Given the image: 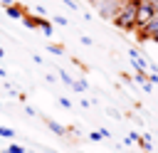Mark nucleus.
I'll return each instance as SVG.
<instances>
[{"label":"nucleus","instance_id":"f257e3e1","mask_svg":"<svg viewBox=\"0 0 158 153\" xmlns=\"http://www.w3.org/2000/svg\"><path fill=\"white\" fill-rule=\"evenodd\" d=\"M136 7H138V2H121L118 12H116V17H114L111 22H114L118 30H123V32L136 30Z\"/></svg>","mask_w":158,"mask_h":153},{"label":"nucleus","instance_id":"f03ea898","mask_svg":"<svg viewBox=\"0 0 158 153\" xmlns=\"http://www.w3.org/2000/svg\"><path fill=\"white\" fill-rule=\"evenodd\" d=\"M94 5H96V10H99L101 17L114 20L116 12H118V7H121V0H99V2H94Z\"/></svg>","mask_w":158,"mask_h":153},{"label":"nucleus","instance_id":"7ed1b4c3","mask_svg":"<svg viewBox=\"0 0 158 153\" xmlns=\"http://www.w3.org/2000/svg\"><path fill=\"white\" fill-rule=\"evenodd\" d=\"M153 15H156V12H153V7L148 5V0H141V2H138V7H136V30H138V27H143Z\"/></svg>","mask_w":158,"mask_h":153},{"label":"nucleus","instance_id":"20e7f679","mask_svg":"<svg viewBox=\"0 0 158 153\" xmlns=\"http://www.w3.org/2000/svg\"><path fill=\"white\" fill-rule=\"evenodd\" d=\"M158 30V15H153L143 27H138L136 32H138V42H146V39H151V35Z\"/></svg>","mask_w":158,"mask_h":153},{"label":"nucleus","instance_id":"39448f33","mask_svg":"<svg viewBox=\"0 0 158 153\" xmlns=\"http://www.w3.org/2000/svg\"><path fill=\"white\" fill-rule=\"evenodd\" d=\"M128 54H131V62H133V67H136V69H146V67H148V64H146V59H143L133 47L128 49Z\"/></svg>","mask_w":158,"mask_h":153},{"label":"nucleus","instance_id":"423d86ee","mask_svg":"<svg viewBox=\"0 0 158 153\" xmlns=\"http://www.w3.org/2000/svg\"><path fill=\"white\" fill-rule=\"evenodd\" d=\"M47 126H49V131L57 133V136H67V133H69L67 126H62V123H57V121H52V118H47Z\"/></svg>","mask_w":158,"mask_h":153},{"label":"nucleus","instance_id":"0eeeda50","mask_svg":"<svg viewBox=\"0 0 158 153\" xmlns=\"http://www.w3.org/2000/svg\"><path fill=\"white\" fill-rule=\"evenodd\" d=\"M37 30H40L44 37H52V32H54V30H52V22H49V20H42V17L37 20Z\"/></svg>","mask_w":158,"mask_h":153},{"label":"nucleus","instance_id":"6e6552de","mask_svg":"<svg viewBox=\"0 0 158 153\" xmlns=\"http://www.w3.org/2000/svg\"><path fill=\"white\" fill-rule=\"evenodd\" d=\"M5 12H7L10 17H15V20H17V17H22V15H25V7H22V5H7V7H5Z\"/></svg>","mask_w":158,"mask_h":153},{"label":"nucleus","instance_id":"1a4fd4ad","mask_svg":"<svg viewBox=\"0 0 158 153\" xmlns=\"http://www.w3.org/2000/svg\"><path fill=\"white\" fill-rule=\"evenodd\" d=\"M20 20L25 22V27H30V30H37V20H40V17H35V15H27V12H25Z\"/></svg>","mask_w":158,"mask_h":153},{"label":"nucleus","instance_id":"9d476101","mask_svg":"<svg viewBox=\"0 0 158 153\" xmlns=\"http://www.w3.org/2000/svg\"><path fill=\"white\" fill-rule=\"evenodd\" d=\"M69 86H72L74 91H86V86H89V84H86V79H74Z\"/></svg>","mask_w":158,"mask_h":153},{"label":"nucleus","instance_id":"9b49d317","mask_svg":"<svg viewBox=\"0 0 158 153\" xmlns=\"http://www.w3.org/2000/svg\"><path fill=\"white\" fill-rule=\"evenodd\" d=\"M143 151H151V136H138V141H136Z\"/></svg>","mask_w":158,"mask_h":153},{"label":"nucleus","instance_id":"f8f14e48","mask_svg":"<svg viewBox=\"0 0 158 153\" xmlns=\"http://www.w3.org/2000/svg\"><path fill=\"white\" fill-rule=\"evenodd\" d=\"M0 136H2V138H12V136H15V131H12V128H7V126H0Z\"/></svg>","mask_w":158,"mask_h":153},{"label":"nucleus","instance_id":"ddd939ff","mask_svg":"<svg viewBox=\"0 0 158 153\" xmlns=\"http://www.w3.org/2000/svg\"><path fill=\"white\" fill-rule=\"evenodd\" d=\"M146 76H148V74H146V69H136V81H138V84H143V81H146Z\"/></svg>","mask_w":158,"mask_h":153},{"label":"nucleus","instance_id":"4468645a","mask_svg":"<svg viewBox=\"0 0 158 153\" xmlns=\"http://www.w3.org/2000/svg\"><path fill=\"white\" fill-rule=\"evenodd\" d=\"M47 49H49L52 54H62V52H64V47H62V44H49Z\"/></svg>","mask_w":158,"mask_h":153},{"label":"nucleus","instance_id":"2eb2a0df","mask_svg":"<svg viewBox=\"0 0 158 153\" xmlns=\"http://www.w3.org/2000/svg\"><path fill=\"white\" fill-rule=\"evenodd\" d=\"M146 81H148L151 86H156V84H158V72H153V74H148V76H146Z\"/></svg>","mask_w":158,"mask_h":153},{"label":"nucleus","instance_id":"dca6fc26","mask_svg":"<svg viewBox=\"0 0 158 153\" xmlns=\"http://www.w3.org/2000/svg\"><path fill=\"white\" fill-rule=\"evenodd\" d=\"M7 153H25V148H22V146H17V143H12V146L7 148Z\"/></svg>","mask_w":158,"mask_h":153},{"label":"nucleus","instance_id":"f3484780","mask_svg":"<svg viewBox=\"0 0 158 153\" xmlns=\"http://www.w3.org/2000/svg\"><path fill=\"white\" fill-rule=\"evenodd\" d=\"M59 79H62L64 84H72V81H74V79H72V76H69L67 72H59Z\"/></svg>","mask_w":158,"mask_h":153},{"label":"nucleus","instance_id":"a211bd4d","mask_svg":"<svg viewBox=\"0 0 158 153\" xmlns=\"http://www.w3.org/2000/svg\"><path fill=\"white\" fill-rule=\"evenodd\" d=\"M59 104H62L64 109H72V101H69V99H64V96H59Z\"/></svg>","mask_w":158,"mask_h":153},{"label":"nucleus","instance_id":"6ab92c4d","mask_svg":"<svg viewBox=\"0 0 158 153\" xmlns=\"http://www.w3.org/2000/svg\"><path fill=\"white\" fill-rule=\"evenodd\" d=\"M54 22H57V25H67L69 20H67V17H62V15H57V17H54Z\"/></svg>","mask_w":158,"mask_h":153},{"label":"nucleus","instance_id":"aec40b11","mask_svg":"<svg viewBox=\"0 0 158 153\" xmlns=\"http://www.w3.org/2000/svg\"><path fill=\"white\" fill-rule=\"evenodd\" d=\"M89 138H91V141H101V133H99V131H91Z\"/></svg>","mask_w":158,"mask_h":153},{"label":"nucleus","instance_id":"412c9836","mask_svg":"<svg viewBox=\"0 0 158 153\" xmlns=\"http://www.w3.org/2000/svg\"><path fill=\"white\" fill-rule=\"evenodd\" d=\"M64 5H67V7H72V10H79V5H77L74 0H64Z\"/></svg>","mask_w":158,"mask_h":153},{"label":"nucleus","instance_id":"4be33fe9","mask_svg":"<svg viewBox=\"0 0 158 153\" xmlns=\"http://www.w3.org/2000/svg\"><path fill=\"white\" fill-rule=\"evenodd\" d=\"M15 2H17V0H0V5H2V7H7V5H15Z\"/></svg>","mask_w":158,"mask_h":153},{"label":"nucleus","instance_id":"5701e85b","mask_svg":"<svg viewBox=\"0 0 158 153\" xmlns=\"http://www.w3.org/2000/svg\"><path fill=\"white\" fill-rule=\"evenodd\" d=\"M151 39H153V42H158V30H156V32L151 35Z\"/></svg>","mask_w":158,"mask_h":153},{"label":"nucleus","instance_id":"b1692460","mask_svg":"<svg viewBox=\"0 0 158 153\" xmlns=\"http://www.w3.org/2000/svg\"><path fill=\"white\" fill-rule=\"evenodd\" d=\"M2 57H5V49H2V47H0V59H2Z\"/></svg>","mask_w":158,"mask_h":153},{"label":"nucleus","instance_id":"393cba45","mask_svg":"<svg viewBox=\"0 0 158 153\" xmlns=\"http://www.w3.org/2000/svg\"><path fill=\"white\" fill-rule=\"evenodd\" d=\"M121 2H141V0H121Z\"/></svg>","mask_w":158,"mask_h":153},{"label":"nucleus","instance_id":"a878e982","mask_svg":"<svg viewBox=\"0 0 158 153\" xmlns=\"http://www.w3.org/2000/svg\"><path fill=\"white\" fill-rule=\"evenodd\" d=\"M91 2H99V0H91Z\"/></svg>","mask_w":158,"mask_h":153},{"label":"nucleus","instance_id":"bb28decb","mask_svg":"<svg viewBox=\"0 0 158 153\" xmlns=\"http://www.w3.org/2000/svg\"><path fill=\"white\" fill-rule=\"evenodd\" d=\"M0 153H2V151H0Z\"/></svg>","mask_w":158,"mask_h":153}]
</instances>
